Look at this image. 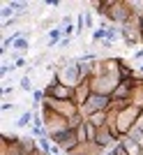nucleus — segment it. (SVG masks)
<instances>
[{
  "label": "nucleus",
  "instance_id": "nucleus-1",
  "mask_svg": "<svg viewBox=\"0 0 143 155\" xmlns=\"http://www.w3.org/2000/svg\"><path fill=\"white\" fill-rule=\"evenodd\" d=\"M120 81H122L120 72H97V74L90 79V86H92V93H95V95L113 97V93H116V88L120 86Z\"/></svg>",
  "mask_w": 143,
  "mask_h": 155
},
{
  "label": "nucleus",
  "instance_id": "nucleus-2",
  "mask_svg": "<svg viewBox=\"0 0 143 155\" xmlns=\"http://www.w3.org/2000/svg\"><path fill=\"white\" fill-rule=\"evenodd\" d=\"M122 44L134 49V46L141 44V37H143V30H141V16L138 14H132L129 19L122 23Z\"/></svg>",
  "mask_w": 143,
  "mask_h": 155
},
{
  "label": "nucleus",
  "instance_id": "nucleus-3",
  "mask_svg": "<svg viewBox=\"0 0 143 155\" xmlns=\"http://www.w3.org/2000/svg\"><path fill=\"white\" fill-rule=\"evenodd\" d=\"M132 16V12L127 9V5H125V0H106V14L102 16V19H106L109 23H113V26L122 28V23Z\"/></svg>",
  "mask_w": 143,
  "mask_h": 155
},
{
  "label": "nucleus",
  "instance_id": "nucleus-4",
  "mask_svg": "<svg viewBox=\"0 0 143 155\" xmlns=\"http://www.w3.org/2000/svg\"><path fill=\"white\" fill-rule=\"evenodd\" d=\"M56 77H58V81L62 86H67V88H78L81 86V81H83V74H81V70H78V65L74 63V60H69L67 65H62L58 72H56Z\"/></svg>",
  "mask_w": 143,
  "mask_h": 155
},
{
  "label": "nucleus",
  "instance_id": "nucleus-5",
  "mask_svg": "<svg viewBox=\"0 0 143 155\" xmlns=\"http://www.w3.org/2000/svg\"><path fill=\"white\" fill-rule=\"evenodd\" d=\"M42 107H46V109H51V111H56L58 116L67 118V120H69L74 114H78V111H81L76 104L72 102V100H56V97H49V95H46V100H44V104H42Z\"/></svg>",
  "mask_w": 143,
  "mask_h": 155
},
{
  "label": "nucleus",
  "instance_id": "nucleus-6",
  "mask_svg": "<svg viewBox=\"0 0 143 155\" xmlns=\"http://www.w3.org/2000/svg\"><path fill=\"white\" fill-rule=\"evenodd\" d=\"M111 102H113L111 97H106V95H95V93H92V95H90V100L85 102V107L81 109V114H83L85 118L95 116V114H109Z\"/></svg>",
  "mask_w": 143,
  "mask_h": 155
},
{
  "label": "nucleus",
  "instance_id": "nucleus-7",
  "mask_svg": "<svg viewBox=\"0 0 143 155\" xmlns=\"http://www.w3.org/2000/svg\"><path fill=\"white\" fill-rule=\"evenodd\" d=\"M42 116H44V127L49 130V134H56V132H62V130H69V120L62 116H58L56 111L42 107Z\"/></svg>",
  "mask_w": 143,
  "mask_h": 155
},
{
  "label": "nucleus",
  "instance_id": "nucleus-8",
  "mask_svg": "<svg viewBox=\"0 0 143 155\" xmlns=\"http://www.w3.org/2000/svg\"><path fill=\"white\" fill-rule=\"evenodd\" d=\"M44 93H46L49 97H56V100H72V97H74V91L60 84L56 74H53V77H51V81H49V84L44 86Z\"/></svg>",
  "mask_w": 143,
  "mask_h": 155
},
{
  "label": "nucleus",
  "instance_id": "nucleus-9",
  "mask_svg": "<svg viewBox=\"0 0 143 155\" xmlns=\"http://www.w3.org/2000/svg\"><path fill=\"white\" fill-rule=\"evenodd\" d=\"M136 86H138V77L122 79L120 86L116 88V93H113V100H122V102H129L132 104V95H134V91H136Z\"/></svg>",
  "mask_w": 143,
  "mask_h": 155
},
{
  "label": "nucleus",
  "instance_id": "nucleus-10",
  "mask_svg": "<svg viewBox=\"0 0 143 155\" xmlns=\"http://www.w3.org/2000/svg\"><path fill=\"white\" fill-rule=\"evenodd\" d=\"M118 141H120V139L116 137V132H113L109 125H104V127L97 130V139H95V143H97V146H102L104 150H111Z\"/></svg>",
  "mask_w": 143,
  "mask_h": 155
},
{
  "label": "nucleus",
  "instance_id": "nucleus-11",
  "mask_svg": "<svg viewBox=\"0 0 143 155\" xmlns=\"http://www.w3.org/2000/svg\"><path fill=\"white\" fill-rule=\"evenodd\" d=\"M90 95H92L90 79H83V81H81V86H78V88H74V97H72V102L76 104L78 109H83V107H85V102L90 100Z\"/></svg>",
  "mask_w": 143,
  "mask_h": 155
},
{
  "label": "nucleus",
  "instance_id": "nucleus-12",
  "mask_svg": "<svg viewBox=\"0 0 143 155\" xmlns=\"http://www.w3.org/2000/svg\"><path fill=\"white\" fill-rule=\"evenodd\" d=\"M99 153H106L102 146H97L95 141H83V143H78L76 150L72 155H99Z\"/></svg>",
  "mask_w": 143,
  "mask_h": 155
},
{
  "label": "nucleus",
  "instance_id": "nucleus-13",
  "mask_svg": "<svg viewBox=\"0 0 143 155\" xmlns=\"http://www.w3.org/2000/svg\"><path fill=\"white\" fill-rule=\"evenodd\" d=\"M19 143H21V150H23L26 155H33L35 150H37V139H35V137H30V134H23Z\"/></svg>",
  "mask_w": 143,
  "mask_h": 155
},
{
  "label": "nucleus",
  "instance_id": "nucleus-14",
  "mask_svg": "<svg viewBox=\"0 0 143 155\" xmlns=\"http://www.w3.org/2000/svg\"><path fill=\"white\" fill-rule=\"evenodd\" d=\"M120 141H122V146L127 148V153H129V155H143V146H138L134 139H129V137H122Z\"/></svg>",
  "mask_w": 143,
  "mask_h": 155
},
{
  "label": "nucleus",
  "instance_id": "nucleus-15",
  "mask_svg": "<svg viewBox=\"0 0 143 155\" xmlns=\"http://www.w3.org/2000/svg\"><path fill=\"white\" fill-rule=\"evenodd\" d=\"M62 37H65V35H62V28L56 26V28L49 30V39H46V44H49V46H58L60 42H62Z\"/></svg>",
  "mask_w": 143,
  "mask_h": 155
},
{
  "label": "nucleus",
  "instance_id": "nucleus-16",
  "mask_svg": "<svg viewBox=\"0 0 143 155\" xmlns=\"http://www.w3.org/2000/svg\"><path fill=\"white\" fill-rule=\"evenodd\" d=\"M132 104L138 107V109H143V77H138V86H136V91H134V95H132Z\"/></svg>",
  "mask_w": 143,
  "mask_h": 155
},
{
  "label": "nucleus",
  "instance_id": "nucleus-17",
  "mask_svg": "<svg viewBox=\"0 0 143 155\" xmlns=\"http://www.w3.org/2000/svg\"><path fill=\"white\" fill-rule=\"evenodd\" d=\"M120 77H122V79H134V77H138V72L122 58V63H120Z\"/></svg>",
  "mask_w": 143,
  "mask_h": 155
},
{
  "label": "nucleus",
  "instance_id": "nucleus-18",
  "mask_svg": "<svg viewBox=\"0 0 143 155\" xmlns=\"http://www.w3.org/2000/svg\"><path fill=\"white\" fill-rule=\"evenodd\" d=\"M88 123H90V125H95V127H104V125L106 123H109V114H95V116H90V118H88Z\"/></svg>",
  "mask_w": 143,
  "mask_h": 155
},
{
  "label": "nucleus",
  "instance_id": "nucleus-19",
  "mask_svg": "<svg viewBox=\"0 0 143 155\" xmlns=\"http://www.w3.org/2000/svg\"><path fill=\"white\" fill-rule=\"evenodd\" d=\"M30 123H33V111H23V114L16 118V127H19V130L28 127ZM30 127H33V125H30Z\"/></svg>",
  "mask_w": 143,
  "mask_h": 155
},
{
  "label": "nucleus",
  "instance_id": "nucleus-20",
  "mask_svg": "<svg viewBox=\"0 0 143 155\" xmlns=\"http://www.w3.org/2000/svg\"><path fill=\"white\" fill-rule=\"evenodd\" d=\"M85 120H88V118H85L81 111H78V114H74V116L69 118V130H78V127H83Z\"/></svg>",
  "mask_w": 143,
  "mask_h": 155
},
{
  "label": "nucleus",
  "instance_id": "nucleus-21",
  "mask_svg": "<svg viewBox=\"0 0 143 155\" xmlns=\"http://www.w3.org/2000/svg\"><path fill=\"white\" fill-rule=\"evenodd\" d=\"M104 39H106V30L104 28H95V30H92V46L102 44Z\"/></svg>",
  "mask_w": 143,
  "mask_h": 155
},
{
  "label": "nucleus",
  "instance_id": "nucleus-22",
  "mask_svg": "<svg viewBox=\"0 0 143 155\" xmlns=\"http://www.w3.org/2000/svg\"><path fill=\"white\" fill-rule=\"evenodd\" d=\"M44 100H46L44 88H37V91H33V107H39V104H44Z\"/></svg>",
  "mask_w": 143,
  "mask_h": 155
},
{
  "label": "nucleus",
  "instance_id": "nucleus-23",
  "mask_svg": "<svg viewBox=\"0 0 143 155\" xmlns=\"http://www.w3.org/2000/svg\"><path fill=\"white\" fill-rule=\"evenodd\" d=\"M0 14H2V21H9V19H14V16H16V14H14V7H12V2H7V5H2Z\"/></svg>",
  "mask_w": 143,
  "mask_h": 155
},
{
  "label": "nucleus",
  "instance_id": "nucleus-24",
  "mask_svg": "<svg viewBox=\"0 0 143 155\" xmlns=\"http://www.w3.org/2000/svg\"><path fill=\"white\" fill-rule=\"evenodd\" d=\"M83 21H85V28H88V30H95V14H92L90 9L83 12Z\"/></svg>",
  "mask_w": 143,
  "mask_h": 155
},
{
  "label": "nucleus",
  "instance_id": "nucleus-25",
  "mask_svg": "<svg viewBox=\"0 0 143 155\" xmlns=\"http://www.w3.org/2000/svg\"><path fill=\"white\" fill-rule=\"evenodd\" d=\"M21 91H23V93H30V91H33V81H30V77H23V79H21Z\"/></svg>",
  "mask_w": 143,
  "mask_h": 155
},
{
  "label": "nucleus",
  "instance_id": "nucleus-26",
  "mask_svg": "<svg viewBox=\"0 0 143 155\" xmlns=\"http://www.w3.org/2000/svg\"><path fill=\"white\" fill-rule=\"evenodd\" d=\"M113 153H116V155H129V153H127V148L122 146V141H118L116 146H113Z\"/></svg>",
  "mask_w": 143,
  "mask_h": 155
},
{
  "label": "nucleus",
  "instance_id": "nucleus-27",
  "mask_svg": "<svg viewBox=\"0 0 143 155\" xmlns=\"http://www.w3.org/2000/svg\"><path fill=\"white\" fill-rule=\"evenodd\" d=\"M72 42H74V37H62V42L58 44V49H69Z\"/></svg>",
  "mask_w": 143,
  "mask_h": 155
},
{
  "label": "nucleus",
  "instance_id": "nucleus-28",
  "mask_svg": "<svg viewBox=\"0 0 143 155\" xmlns=\"http://www.w3.org/2000/svg\"><path fill=\"white\" fill-rule=\"evenodd\" d=\"M14 70H16V65H2L0 74H2V77H7V74H9V72H14Z\"/></svg>",
  "mask_w": 143,
  "mask_h": 155
},
{
  "label": "nucleus",
  "instance_id": "nucleus-29",
  "mask_svg": "<svg viewBox=\"0 0 143 155\" xmlns=\"http://www.w3.org/2000/svg\"><path fill=\"white\" fill-rule=\"evenodd\" d=\"M14 65H16V67H26V65H28V60L23 58V56H16V60H14Z\"/></svg>",
  "mask_w": 143,
  "mask_h": 155
},
{
  "label": "nucleus",
  "instance_id": "nucleus-30",
  "mask_svg": "<svg viewBox=\"0 0 143 155\" xmlns=\"http://www.w3.org/2000/svg\"><path fill=\"white\" fill-rule=\"evenodd\" d=\"M134 60H143V49H136V51H134Z\"/></svg>",
  "mask_w": 143,
  "mask_h": 155
},
{
  "label": "nucleus",
  "instance_id": "nucleus-31",
  "mask_svg": "<svg viewBox=\"0 0 143 155\" xmlns=\"http://www.w3.org/2000/svg\"><path fill=\"white\" fill-rule=\"evenodd\" d=\"M9 109H14V104L12 102H2V111H9Z\"/></svg>",
  "mask_w": 143,
  "mask_h": 155
},
{
  "label": "nucleus",
  "instance_id": "nucleus-32",
  "mask_svg": "<svg viewBox=\"0 0 143 155\" xmlns=\"http://www.w3.org/2000/svg\"><path fill=\"white\" fill-rule=\"evenodd\" d=\"M46 5H51V7H60V0H46Z\"/></svg>",
  "mask_w": 143,
  "mask_h": 155
},
{
  "label": "nucleus",
  "instance_id": "nucleus-33",
  "mask_svg": "<svg viewBox=\"0 0 143 155\" xmlns=\"http://www.w3.org/2000/svg\"><path fill=\"white\" fill-rule=\"evenodd\" d=\"M53 23V19H46V21H42V28H49Z\"/></svg>",
  "mask_w": 143,
  "mask_h": 155
},
{
  "label": "nucleus",
  "instance_id": "nucleus-34",
  "mask_svg": "<svg viewBox=\"0 0 143 155\" xmlns=\"http://www.w3.org/2000/svg\"><path fill=\"white\" fill-rule=\"evenodd\" d=\"M33 155H46V153H42V150H39V148H37V150H35V153H33Z\"/></svg>",
  "mask_w": 143,
  "mask_h": 155
},
{
  "label": "nucleus",
  "instance_id": "nucleus-35",
  "mask_svg": "<svg viewBox=\"0 0 143 155\" xmlns=\"http://www.w3.org/2000/svg\"><path fill=\"white\" fill-rule=\"evenodd\" d=\"M141 74H143V63H141V67H138V77H141Z\"/></svg>",
  "mask_w": 143,
  "mask_h": 155
},
{
  "label": "nucleus",
  "instance_id": "nucleus-36",
  "mask_svg": "<svg viewBox=\"0 0 143 155\" xmlns=\"http://www.w3.org/2000/svg\"><path fill=\"white\" fill-rule=\"evenodd\" d=\"M141 30H143V14H141Z\"/></svg>",
  "mask_w": 143,
  "mask_h": 155
},
{
  "label": "nucleus",
  "instance_id": "nucleus-37",
  "mask_svg": "<svg viewBox=\"0 0 143 155\" xmlns=\"http://www.w3.org/2000/svg\"><path fill=\"white\" fill-rule=\"evenodd\" d=\"M99 155H109V150H106V153H99Z\"/></svg>",
  "mask_w": 143,
  "mask_h": 155
},
{
  "label": "nucleus",
  "instance_id": "nucleus-38",
  "mask_svg": "<svg viewBox=\"0 0 143 155\" xmlns=\"http://www.w3.org/2000/svg\"><path fill=\"white\" fill-rule=\"evenodd\" d=\"M138 125H141V130H143V120H141V123H138Z\"/></svg>",
  "mask_w": 143,
  "mask_h": 155
},
{
  "label": "nucleus",
  "instance_id": "nucleus-39",
  "mask_svg": "<svg viewBox=\"0 0 143 155\" xmlns=\"http://www.w3.org/2000/svg\"><path fill=\"white\" fill-rule=\"evenodd\" d=\"M141 44H143V37H141Z\"/></svg>",
  "mask_w": 143,
  "mask_h": 155
},
{
  "label": "nucleus",
  "instance_id": "nucleus-40",
  "mask_svg": "<svg viewBox=\"0 0 143 155\" xmlns=\"http://www.w3.org/2000/svg\"><path fill=\"white\" fill-rule=\"evenodd\" d=\"M62 155H65V153H62Z\"/></svg>",
  "mask_w": 143,
  "mask_h": 155
}]
</instances>
